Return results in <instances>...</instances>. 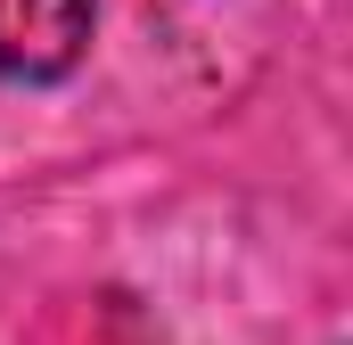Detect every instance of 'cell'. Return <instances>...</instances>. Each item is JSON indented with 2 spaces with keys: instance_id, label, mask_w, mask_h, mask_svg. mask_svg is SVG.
<instances>
[{
  "instance_id": "1",
  "label": "cell",
  "mask_w": 353,
  "mask_h": 345,
  "mask_svg": "<svg viewBox=\"0 0 353 345\" xmlns=\"http://www.w3.org/2000/svg\"><path fill=\"white\" fill-rule=\"evenodd\" d=\"M90 50V0H0V83H66Z\"/></svg>"
}]
</instances>
